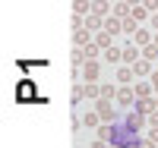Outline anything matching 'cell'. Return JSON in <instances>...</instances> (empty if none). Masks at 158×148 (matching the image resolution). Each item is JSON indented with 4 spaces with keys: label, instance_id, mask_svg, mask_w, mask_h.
Returning a JSON list of instances; mask_svg holds the SVG:
<instances>
[{
    "label": "cell",
    "instance_id": "obj_1",
    "mask_svg": "<svg viewBox=\"0 0 158 148\" xmlns=\"http://www.w3.org/2000/svg\"><path fill=\"white\" fill-rule=\"evenodd\" d=\"M98 117H101V120H108V123H114V120H117V110L111 107L108 98H101V101H98Z\"/></svg>",
    "mask_w": 158,
    "mask_h": 148
},
{
    "label": "cell",
    "instance_id": "obj_30",
    "mask_svg": "<svg viewBox=\"0 0 158 148\" xmlns=\"http://www.w3.org/2000/svg\"><path fill=\"white\" fill-rule=\"evenodd\" d=\"M152 44H155V47H158V35H155V38H152Z\"/></svg>",
    "mask_w": 158,
    "mask_h": 148
},
{
    "label": "cell",
    "instance_id": "obj_5",
    "mask_svg": "<svg viewBox=\"0 0 158 148\" xmlns=\"http://www.w3.org/2000/svg\"><path fill=\"white\" fill-rule=\"evenodd\" d=\"M152 107H155V101H136V114H142V117H152V114H155Z\"/></svg>",
    "mask_w": 158,
    "mask_h": 148
},
{
    "label": "cell",
    "instance_id": "obj_11",
    "mask_svg": "<svg viewBox=\"0 0 158 148\" xmlns=\"http://www.w3.org/2000/svg\"><path fill=\"white\" fill-rule=\"evenodd\" d=\"M82 44H89V32L76 29V47H82Z\"/></svg>",
    "mask_w": 158,
    "mask_h": 148
},
{
    "label": "cell",
    "instance_id": "obj_26",
    "mask_svg": "<svg viewBox=\"0 0 158 148\" xmlns=\"http://www.w3.org/2000/svg\"><path fill=\"white\" fill-rule=\"evenodd\" d=\"M152 88H155V91H158V70H155V73H152Z\"/></svg>",
    "mask_w": 158,
    "mask_h": 148
},
{
    "label": "cell",
    "instance_id": "obj_12",
    "mask_svg": "<svg viewBox=\"0 0 158 148\" xmlns=\"http://www.w3.org/2000/svg\"><path fill=\"white\" fill-rule=\"evenodd\" d=\"M155 57H158V47L155 44H149L146 50H142V60H155Z\"/></svg>",
    "mask_w": 158,
    "mask_h": 148
},
{
    "label": "cell",
    "instance_id": "obj_23",
    "mask_svg": "<svg viewBox=\"0 0 158 148\" xmlns=\"http://www.w3.org/2000/svg\"><path fill=\"white\" fill-rule=\"evenodd\" d=\"M82 98H85V91L79 88V85H76V88H73V101H82Z\"/></svg>",
    "mask_w": 158,
    "mask_h": 148
},
{
    "label": "cell",
    "instance_id": "obj_32",
    "mask_svg": "<svg viewBox=\"0 0 158 148\" xmlns=\"http://www.w3.org/2000/svg\"><path fill=\"white\" fill-rule=\"evenodd\" d=\"M133 148H136V145H133Z\"/></svg>",
    "mask_w": 158,
    "mask_h": 148
},
{
    "label": "cell",
    "instance_id": "obj_13",
    "mask_svg": "<svg viewBox=\"0 0 158 148\" xmlns=\"http://www.w3.org/2000/svg\"><path fill=\"white\" fill-rule=\"evenodd\" d=\"M133 70H136V76H146V73H149V60H139Z\"/></svg>",
    "mask_w": 158,
    "mask_h": 148
},
{
    "label": "cell",
    "instance_id": "obj_28",
    "mask_svg": "<svg viewBox=\"0 0 158 148\" xmlns=\"http://www.w3.org/2000/svg\"><path fill=\"white\" fill-rule=\"evenodd\" d=\"M149 123H155V126H158V110H155V114L149 117Z\"/></svg>",
    "mask_w": 158,
    "mask_h": 148
},
{
    "label": "cell",
    "instance_id": "obj_8",
    "mask_svg": "<svg viewBox=\"0 0 158 148\" xmlns=\"http://www.w3.org/2000/svg\"><path fill=\"white\" fill-rule=\"evenodd\" d=\"M92 13H95V16H104V13H108V0H95V3H92Z\"/></svg>",
    "mask_w": 158,
    "mask_h": 148
},
{
    "label": "cell",
    "instance_id": "obj_27",
    "mask_svg": "<svg viewBox=\"0 0 158 148\" xmlns=\"http://www.w3.org/2000/svg\"><path fill=\"white\" fill-rule=\"evenodd\" d=\"M89 148H108V145H104V142H101V139H98V142H92V145H89Z\"/></svg>",
    "mask_w": 158,
    "mask_h": 148
},
{
    "label": "cell",
    "instance_id": "obj_17",
    "mask_svg": "<svg viewBox=\"0 0 158 148\" xmlns=\"http://www.w3.org/2000/svg\"><path fill=\"white\" fill-rule=\"evenodd\" d=\"M85 10H89V0H76V16H79V19H82Z\"/></svg>",
    "mask_w": 158,
    "mask_h": 148
},
{
    "label": "cell",
    "instance_id": "obj_15",
    "mask_svg": "<svg viewBox=\"0 0 158 148\" xmlns=\"http://www.w3.org/2000/svg\"><path fill=\"white\" fill-rule=\"evenodd\" d=\"M146 13H149L146 6H133V19H136V22H142V19H146Z\"/></svg>",
    "mask_w": 158,
    "mask_h": 148
},
{
    "label": "cell",
    "instance_id": "obj_20",
    "mask_svg": "<svg viewBox=\"0 0 158 148\" xmlns=\"http://www.w3.org/2000/svg\"><path fill=\"white\" fill-rule=\"evenodd\" d=\"M101 95H104V98H108V101H111V98L117 95V88H114V85H101Z\"/></svg>",
    "mask_w": 158,
    "mask_h": 148
},
{
    "label": "cell",
    "instance_id": "obj_10",
    "mask_svg": "<svg viewBox=\"0 0 158 148\" xmlns=\"http://www.w3.org/2000/svg\"><path fill=\"white\" fill-rule=\"evenodd\" d=\"M136 57H139V50H136V47H127V50H123V60H127V63H139Z\"/></svg>",
    "mask_w": 158,
    "mask_h": 148
},
{
    "label": "cell",
    "instance_id": "obj_21",
    "mask_svg": "<svg viewBox=\"0 0 158 148\" xmlns=\"http://www.w3.org/2000/svg\"><path fill=\"white\" fill-rule=\"evenodd\" d=\"M95 95H101V88L98 85H85V98H95Z\"/></svg>",
    "mask_w": 158,
    "mask_h": 148
},
{
    "label": "cell",
    "instance_id": "obj_18",
    "mask_svg": "<svg viewBox=\"0 0 158 148\" xmlns=\"http://www.w3.org/2000/svg\"><path fill=\"white\" fill-rule=\"evenodd\" d=\"M123 32H139V29H136V19H133V16H130V19H123Z\"/></svg>",
    "mask_w": 158,
    "mask_h": 148
},
{
    "label": "cell",
    "instance_id": "obj_29",
    "mask_svg": "<svg viewBox=\"0 0 158 148\" xmlns=\"http://www.w3.org/2000/svg\"><path fill=\"white\" fill-rule=\"evenodd\" d=\"M152 25H155V29H158V13H155V16H152Z\"/></svg>",
    "mask_w": 158,
    "mask_h": 148
},
{
    "label": "cell",
    "instance_id": "obj_22",
    "mask_svg": "<svg viewBox=\"0 0 158 148\" xmlns=\"http://www.w3.org/2000/svg\"><path fill=\"white\" fill-rule=\"evenodd\" d=\"M82 123H85V126H95V123H98V114H85Z\"/></svg>",
    "mask_w": 158,
    "mask_h": 148
},
{
    "label": "cell",
    "instance_id": "obj_14",
    "mask_svg": "<svg viewBox=\"0 0 158 148\" xmlns=\"http://www.w3.org/2000/svg\"><path fill=\"white\" fill-rule=\"evenodd\" d=\"M149 91H152V85H146V82H139V85H136V95H139L142 101H146V95H149Z\"/></svg>",
    "mask_w": 158,
    "mask_h": 148
},
{
    "label": "cell",
    "instance_id": "obj_6",
    "mask_svg": "<svg viewBox=\"0 0 158 148\" xmlns=\"http://www.w3.org/2000/svg\"><path fill=\"white\" fill-rule=\"evenodd\" d=\"M133 73H136V70H130V66H120V70H117V82H120V85H127L130 79H133Z\"/></svg>",
    "mask_w": 158,
    "mask_h": 148
},
{
    "label": "cell",
    "instance_id": "obj_25",
    "mask_svg": "<svg viewBox=\"0 0 158 148\" xmlns=\"http://www.w3.org/2000/svg\"><path fill=\"white\" fill-rule=\"evenodd\" d=\"M149 142H155V145H158V126H155V129L149 132Z\"/></svg>",
    "mask_w": 158,
    "mask_h": 148
},
{
    "label": "cell",
    "instance_id": "obj_3",
    "mask_svg": "<svg viewBox=\"0 0 158 148\" xmlns=\"http://www.w3.org/2000/svg\"><path fill=\"white\" fill-rule=\"evenodd\" d=\"M133 98H136V91H133V88H127V85L117 91V101H120L123 107H127V104H133Z\"/></svg>",
    "mask_w": 158,
    "mask_h": 148
},
{
    "label": "cell",
    "instance_id": "obj_16",
    "mask_svg": "<svg viewBox=\"0 0 158 148\" xmlns=\"http://www.w3.org/2000/svg\"><path fill=\"white\" fill-rule=\"evenodd\" d=\"M82 54H85V60H92V57L98 54V44H85V47H82Z\"/></svg>",
    "mask_w": 158,
    "mask_h": 148
},
{
    "label": "cell",
    "instance_id": "obj_9",
    "mask_svg": "<svg viewBox=\"0 0 158 148\" xmlns=\"http://www.w3.org/2000/svg\"><path fill=\"white\" fill-rule=\"evenodd\" d=\"M104 29H108V35H117V32L123 29V25L117 22V19H108V22H104Z\"/></svg>",
    "mask_w": 158,
    "mask_h": 148
},
{
    "label": "cell",
    "instance_id": "obj_24",
    "mask_svg": "<svg viewBox=\"0 0 158 148\" xmlns=\"http://www.w3.org/2000/svg\"><path fill=\"white\" fill-rule=\"evenodd\" d=\"M142 6H146V10H155V13H158V0H142Z\"/></svg>",
    "mask_w": 158,
    "mask_h": 148
},
{
    "label": "cell",
    "instance_id": "obj_7",
    "mask_svg": "<svg viewBox=\"0 0 158 148\" xmlns=\"http://www.w3.org/2000/svg\"><path fill=\"white\" fill-rule=\"evenodd\" d=\"M104 60H108V63H117V60H123V50H117V47H108V50H104Z\"/></svg>",
    "mask_w": 158,
    "mask_h": 148
},
{
    "label": "cell",
    "instance_id": "obj_2",
    "mask_svg": "<svg viewBox=\"0 0 158 148\" xmlns=\"http://www.w3.org/2000/svg\"><path fill=\"white\" fill-rule=\"evenodd\" d=\"M142 123H146V117H142V114H127V120H123V126H130V129H133V132H139L142 129Z\"/></svg>",
    "mask_w": 158,
    "mask_h": 148
},
{
    "label": "cell",
    "instance_id": "obj_19",
    "mask_svg": "<svg viewBox=\"0 0 158 148\" xmlns=\"http://www.w3.org/2000/svg\"><path fill=\"white\" fill-rule=\"evenodd\" d=\"M136 41H139V44H146V47H149V32H146V29H139V32H136Z\"/></svg>",
    "mask_w": 158,
    "mask_h": 148
},
{
    "label": "cell",
    "instance_id": "obj_31",
    "mask_svg": "<svg viewBox=\"0 0 158 148\" xmlns=\"http://www.w3.org/2000/svg\"><path fill=\"white\" fill-rule=\"evenodd\" d=\"M155 110H158V98H155Z\"/></svg>",
    "mask_w": 158,
    "mask_h": 148
},
{
    "label": "cell",
    "instance_id": "obj_4",
    "mask_svg": "<svg viewBox=\"0 0 158 148\" xmlns=\"http://www.w3.org/2000/svg\"><path fill=\"white\" fill-rule=\"evenodd\" d=\"M85 79H89V85L98 79V63L95 60H85Z\"/></svg>",
    "mask_w": 158,
    "mask_h": 148
}]
</instances>
